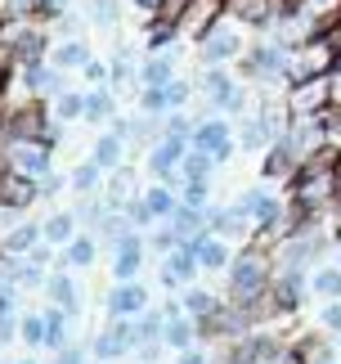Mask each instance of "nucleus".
I'll return each mask as SVG.
<instances>
[{"label":"nucleus","mask_w":341,"mask_h":364,"mask_svg":"<svg viewBox=\"0 0 341 364\" xmlns=\"http://www.w3.org/2000/svg\"><path fill=\"white\" fill-rule=\"evenodd\" d=\"M337 261H341V252H337Z\"/></svg>","instance_id":"nucleus-39"},{"label":"nucleus","mask_w":341,"mask_h":364,"mask_svg":"<svg viewBox=\"0 0 341 364\" xmlns=\"http://www.w3.org/2000/svg\"><path fill=\"white\" fill-rule=\"evenodd\" d=\"M184 100H189V86H184V81H166V104L180 108Z\"/></svg>","instance_id":"nucleus-30"},{"label":"nucleus","mask_w":341,"mask_h":364,"mask_svg":"<svg viewBox=\"0 0 341 364\" xmlns=\"http://www.w3.org/2000/svg\"><path fill=\"white\" fill-rule=\"evenodd\" d=\"M310 284H315V292H319V297H328V301L341 297V270H319Z\"/></svg>","instance_id":"nucleus-13"},{"label":"nucleus","mask_w":341,"mask_h":364,"mask_svg":"<svg viewBox=\"0 0 341 364\" xmlns=\"http://www.w3.org/2000/svg\"><path fill=\"white\" fill-rule=\"evenodd\" d=\"M54 301L63 306V311H77V292H72V284H67V279H54Z\"/></svg>","instance_id":"nucleus-22"},{"label":"nucleus","mask_w":341,"mask_h":364,"mask_svg":"<svg viewBox=\"0 0 341 364\" xmlns=\"http://www.w3.org/2000/svg\"><path fill=\"white\" fill-rule=\"evenodd\" d=\"M180 364H207V360L197 355V351H184V355H180Z\"/></svg>","instance_id":"nucleus-37"},{"label":"nucleus","mask_w":341,"mask_h":364,"mask_svg":"<svg viewBox=\"0 0 341 364\" xmlns=\"http://www.w3.org/2000/svg\"><path fill=\"white\" fill-rule=\"evenodd\" d=\"M193 149H202V153H211L216 162H224L234 153V139H229V126L224 122H202L193 131Z\"/></svg>","instance_id":"nucleus-2"},{"label":"nucleus","mask_w":341,"mask_h":364,"mask_svg":"<svg viewBox=\"0 0 341 364\" xmlns=\"http://www.w3.org/2000/svg\"><path fill=\"white\" fill-rule=\"evenodd\" d=\"M18 166H23V171H45V153H36V149H18Z\"/></svg>","instance_id":"nucleus-25"},{"label":"nucleus","mask_w":341,"mask_h":364,"mask_svg":"<svg viewBox=\"0 0 341 364\" xmlns=\"http://www.w3.org/2000/svg\"><path fill=\"white\" fill-rule=\"evenodd\" d=\"M94 185H99V162H90V166L77 171V189H94Z\"/></svg>","instance_id":"nucleus-32"},{"label":"nucleus","mask_w":341,"mask_h":364,"mask_svg":"<svg viewBox=\"0 0 341 364\" xmlns=\"http://www.w3.org/2000/svg\"><path fill=\"white\" fill-rule=\"evenodd\" d=\"M170 68H175V59H170V54L148 59V63H144V86H166V81H170Z\"/></svg>","instance_id":"nucleus-12"},{"label":"nucleus","mask_w":341,"mask_h":364,"mask_svg":"<svg viewBox=\"0 0 341 364\" xmlns=\"http://www.w3.org/2000/svg\"><path fill=\"white\" fill-rule=\"evenodd\" d=\"M238 54V36L229 32V27H211V32L202 36V59L207 63H224Z\"/></svg>","instance_id":"nucleus-3"},{"label":"nucleus","mask_w":341,"mask_h":364,"mask_svg":"<svg viewBox=\"0 0 341 364\" xmlns=\"http://www.w3.org/2000/svg\"><path fill=\"white\" fill-rule=\"evenodd\" d=\"M32 239H36V230L27 225V230H18V234H9V252H23V247H32Z\"/></svg>","instance_id":"nucleus-33"},{"label":"nucleus","mask_w":341,"mask_h":364,"mask_svg":"<svg viewBox=\"0 0 341 364\" xmlns=\"http://www.w3.org/2000/svg\"><path fill=\"white\" fill-rule=\"evenodd\" d=\"M229 9H234L243 23H256V27L274 18V0H229Z\"/></svg>","instance_id":"nucleus-9"},{"label":"nucleus","mask_w":341,"mask_h":364,"mask_svg":"<svg viewBox=\"0 0 341 364\" xmlns=\"http://www.w3.org/2000/svg\"><path fill=\"white\" fill-rule=\"evenodd\" d=\"M77 113H85V100H81V95H63V100H59V117H77Z\"/></svg>","instance_id":"nucleus-29"},{"label":"nucleus","mask_w":341,"mask_h":364,"mask_svg":"<svg viewBox=\"0 0 341 364\" xmlns=\"http://www.w3.org/2000/svg\"><path fill=\"white\" fill-rule=\"evenodd\" d=\"M131 346H139L135 342V324H112L104 338L94 342V351H99V360H117L121 351H131Z\"/></svg>","instance_id":"nucleus-4"},{"label":"nucleus","mask_w":341,"mask_h":364,"mask_svg":"<svg viewBox=\"0 0 341 364\" xmlns=\"http://www.w3.org/2000/svg\"><path fill=\"white\" fill-rule=\"evenodd\" d=\"M184 203H189V207H202L207 203V180L202 176H189V185H184Z\"/></svg>","instance_id":"nucleus-21"},{"label":"nucleus","mask_w":341,"mask_h":364,"mask_svg":"<svg viewBox=\"0 0 341 364\" xmlns=\"http://www.w3.org/2000/svg\"><path fill=\"white\" fill-rule=\"evenodd\" d=\"M189 252L197 257V265H207V270L229 265V247H224L220 239H207V234H193V239H189Z\"/></svg>","instance_id":"nucleus-5"},{"label":"nucleus","mask_w":341,"mask_h":364,"mask_svg":"<svg viewBox=\"0 0 341 364\" xmlns=\"http://www.w3.org/2000/svg\"><path fill=\"white\" fill-rule=\"evenodd\" d=\"M40 46H45V41H40L36 32H27V36L18 41V54H23V59H27V63H36V54H40Z\"/></svg>","instance_id":"nucleus-27"},{"label":"nucleus","mask_w":341,"mask_h":364,"mask_svg":"<svg viewBox=\"0 0 341 364\" xmlns=\"http://www.w3.org/2000/svg\"><path fill=\"white\" fill-rule=\"evenodd\" d=\"M144 108H148V113H162V108H170V104H166V86H148V90H144Z\"/></svg>","instance_id":"nucleus-26"},{"label":"nucleus","mask_w":341,"mask_h":364,"mask_svg":"<svg viewBox=\"0 0 341 364\" xmlns=\"http://www.w3.org/2000/svg\"><path fill=\"white\" fill-rule=\"evenodd\" d=\"M337 342H341V333H337Z\"/></svg>","instance_id":"nucleus-38"},{"label":"nucleus","mask_w":341,"mask_h":364,"mask_svg":"<svg viewBox=\"0 0 341 364\" xmlns=\"http://www.w3.org/2000/svg\"><path fill=\"white\" fill-rule=\"evenodd\" d=\"M158 333H166V328H162V315H158V311H144V315H139V324H135V342L144 346V342L158 338Z\"/></svg>","instance_id":"nucleus-15"},{"label":"nucleus","mask_w":341,"mask_h":364,"mask_svg":"<svg viewBox=\"0 0 341 364\" xmlns=\"http://www.w3.org/2000/svg\"><path fill=\"white\" fill-rule=\"evenodd\" d=\"M148 306V292L139 288V284H121L117 292H112V315L126 319V315H135V311H144Z\"/></svg>","instance_id":"nucleus-7"},{"label":"nucleus","mask_w":341,"mask_h":364,"mask_svg":"<svg viewBox=\"0 0 341 364\" xmlns=\"http://www.w3.org/2000/svg\"><path fill=\"white\" fill-rule=\"evenodd\" d=\"M40 324H45V319H27V324H23V338L27 342H40V338H45V328H40Z\"/></svg>","instance_id":"nucleus-35"},{"label":"nucleus","mask_w":341,"mask_h":364,"mask_svg":"<svg viewBox=\"0 0 341 364\" xmlns=\"http://www.w3.org/2000/svg\"><path fill=\"white\" fill-rule=\"evenodd\" d=\"M144 203H148V212H153V216H166V212H175V207H180L175 198H170V189H153Z\"/></svg>","instance_id":"nucleus-19"},{"label":"nucleus","mask_w":341,"mask_h":364,"mask_svg":"<svg viewBox=\"0 0 341 364\" xmlns=\"http://www.w3.org/2000/svg\"><path fill=\"white\" fill-rule=\"evenodd\" d=\"M269 284V265L265 257H256V252H243V257L234 261V297L238 301H256Z\"/></svg>","instance_id":"nucleus-1"},{"label":"nucleus","mask_w":341,"mask_h":364,"mask_svg":"<svg viewBox=\"0 0 341 364\" xmlns=\"http://www.w3.org/2000/svg\"><path fill=\"white\" fill-rule=\"evenodd\" d=\"M139 257H144L139 239H126V234H121V243H117V274H121V279H131V274L139 270Z\"/></svg>","instance_id":"nucleus-11"},{"label":"nucleus","mask_w":341,"mask_h":364,"mask_svg":"<svg viewBox=\"0 0 341 364\" xmlns=\"http://www.w3.org/2000/svg\"><path fill=\"white\" fill-rule=\"evenodd\" d=\"M323 328H332V333H341V301H332L328 311H323Z\"/></svg>","instance_id":"nucleus-34"},{"label":"nucleus","mask_w":341,"mask_h":364,"mask_svg":"<svg viewBox=\"0 0 341 364\" xmlns=\"http://www.w3.org/2000/svg\"><path fill=\"white\" fill-rule=\"evenodd\" d=\"M0 198L13 203V207H23V203L36 198V185H32L27 176H5V180H0Z\"/></svg>","instance_id":"nucleus-10"},{"label":"nucleus","mask_w":341,"mask_h":364,"mask_svg":"<svg viewBox=\"0 0 341 364\" xmlns=\"http://www.w3.org/2000/svg\"><path fill=\"white\" fill-rule=\"evenodd\" d=\"M94 162H99V166H117V162H121V135H108V139H99V149H94Z\"/></svg>","instance_id":"nucleus-16"},{"label":"nucleus","mask_w":341,"mask_h":364,"mask_svg":"<svg viewBox=\"0 0 341 364\" xmlns=\"http://www.w3.org/2000/svg\"><path fill=\"white\" fill-rule=\"evenodd\" d=\"M85 77H90V81H104V63H85Z\"/></svg>","instance_id":"nucleus-36"},{"label":"nucleus","mask_w":341,"mask_h":364,"mask_svg":"<svg viewBox=\"0 0 341 364\" xmlns=\"http://www.w3.org/2000/svg\"><path fill=\"white\" fill-rule=\"evenodd\" d=\"M45 234H50V239H67V234H72V216H54L45 225Z\"/></svg>","instance_id":"nucleus-31"},{"label":"nucleus","mask_w":341,"mask_h":364,"mask_svg":"<svg viewBox=\"0 0 341 364\" xmlns=\"http://www.w3.org/2000/svg\"><path fill=\"white\" fill-rule=\"evenodd\" d=\"M211 162H216V158H211V153H202V149H197L193 158H184V180H189V176H207V171H211Z\"/></svg>","instance_id":"nucleus-20"},{"label":"nucleus","mask_w":341,"mask_h":364,"mask_svg":"<svg viewBox=\"0 0 341 364\" xmlns=\"http://www.w3.org/2000/svg\"><path fill=\"white\" fill-rule=\"evenodd\" d=\"M180 162H184V135H180V131H166V139L158 144V153H153V171H158V176H170Z\"/></svg>","instance_id":"nucleus-6"},{"label":"nucleus","mask_w":341,"mask_h":364,"mask_svg":"<svg viewBox=\"0 0 341 364\" xmlns=\"http://www.w3.org/2000/svg\"><path fill=\"white\" fill-rule=\"evenodd\" d=\"M166 342H170V346H180V351H189L193 328H189V324H166Z\"/></svg>","instance_id":"nucleus-24"},{"label":"nucleus","mask_w":341,"mask_h":364,"mask_svg":"<svg viewBox=\"0 0 341 364\" xmlns=\"http://www.w3.org/2000/svg\"><path fill=\"white\" fill-rule=\"evenodd\" d=\"M288 171H292V139H288V144H278L265 158V176H288Z\"/></svg>","instance_id":"nucleus-14"},{"label":"nucleus","mask_w":341,"mask_h":364,"mask_svg":"<svg viewBox=\"0 0 341 364\" xmlns=\"http://www.w3.org/2000/svg\"><path fill=\"white\" fill-rule=\"evenodd\" d=\"M54 63H59V68H85L90 59H85V46H81V41H72V46H59V50H54Z\"/></svg>","instance_id":"nucleus-17"},{"label":"nucleus","mask_w":341,"mask_h":364,"mask_svg":"<svg viewBox=\"0 0 341 364\" xmlns=\"http://www.w3.org/2000/svg\"><path fill=\"white\" fill-rule=\"evenodd\" d=\"M67 257H72L77 265H90V261H94V243H90V239H77V243H72V252H67Z\"/></svg>","instance_id":"nucleus-28"},{"label":"nucleus","mask_w":341,"mask_h":364,"mask_svg":"<svg viewBox=\"0 0 341 364\" xmlns=\"http://www.w3.org/2000/svg\"><path fill=\"white\" fill-rule=\"evenodd\" d=\"M189 311L202 315V319H216V301H211L207 292H189Z\"/></svg>","instance_id":"nucleus-23"},{"label":"nucleus","mask_w":341,"mask_h":364,"mask_svg":"<svg viewBox=\"0 0 341 364\" xmlns=\"http://www.w3.org/2000/svg\"><path fill=\"white\" fill-rule=\"evenodd\" d=\"M85 117H90V122L112 117V95H108V90H94L90 100H85Z\"/></svg>","instance_id":"nucleus-18"},{"label":"nucleus","mask_w":341,"mask_h":364,"mask_svg":"<svg viewBox=\"0 0 341 364\" xmlns=\"http://www.w3.org/2000/svg\"><path fill=\"white\" fill-rule=\"evenodd\" d=\"M193 270H197V257L189 247H180V252H170V261L162 265V279L175 288V284H184V279H193Z\"/></svg>","instance_id":"nucleus-8"}]
</instances>
